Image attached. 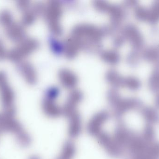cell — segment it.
<instances>
[{"mask_svg": "<svg viewBox=\"0 0 159 159\" xmlns=\"http://www.w3.org/2000/svg\"><path fill=\"white\" fill-rule=\"evenodd\" d=\"M141 116L147 125L153 126L159 121V114L157 110L153 107H143L141 109Z\"/></svg>", "mask_w": 159, "mask_h": 159, "instance_id": "cell-2", "label": "cell"}, {"mask_svg": "<svg viewBox=\"0 0 159 159\" xmlns=\"http://www.w3.org/2000/svg\"><path fill=\"white\" fill-rule=\"evenodd\" d=\"M155 103H156V106L157 107L159 108V94L157 96L155 101Z\"/></svg>", "mask_w": 159, "mask_h": 159, "instance_id": "cell-6", "label": "cell"}, {"mask_svg": "<svg viewBox=\"0 0 159 159\" xmlns=\"http://www.w3.org/2000/svg\"><path fill=\"white\" fill-rule=\"evenodd\" d=\"M148 145V144L144 141L140 134L137 133L129 144L130 151L134 158L144 156Z\"/></svg>", "mask_w": 159, "mask_h": 159, "instance_id": "cell-1", "label": "cell"}, {"mask_svg": "<svg viewBox=\"0 0 159 159\" xmlns=\"http://www.w3.org/2000/svg\"><path fill=\"white\" fill-rule=\"evenodd\" d=\"M140 136L148 144L154 142L156 138V132L153 126L146 124L140 134Z\"/></svg>", "mask_w": 159, "mask_h": 159, "instance_id": "cell-3", "label": "cell"}, {"mask_svg": "<svg viewBox=\"0 0 159 159\" xmlns=\"http://www.w3.org/2000/svg\"><path fill=\"white\" fill-rule=\"evenodd\" d=\"M16 140L18 143L21 145H25L28 142V136L26 135V133L23 132L22 130L16 134Z\"/></svg>", "mask_w": 159, "mask_h": 159, "instance_id": "cell-5", "label": "cell"}, {"mask_svg": "<svg viewBox=\"0 0 159 159\" xmlns=\"http://www.w3.org/2000/svg\"><path fill=\"white\" fill-rule=\"evenodd\" d=\"M145 155L150 158L159 159V142L154 141L148 144Z\"/></svg>", "mask_w": 159, "mask_h": 159, "instance_id": "cell-4", "label": "cell"}]
</instances>
